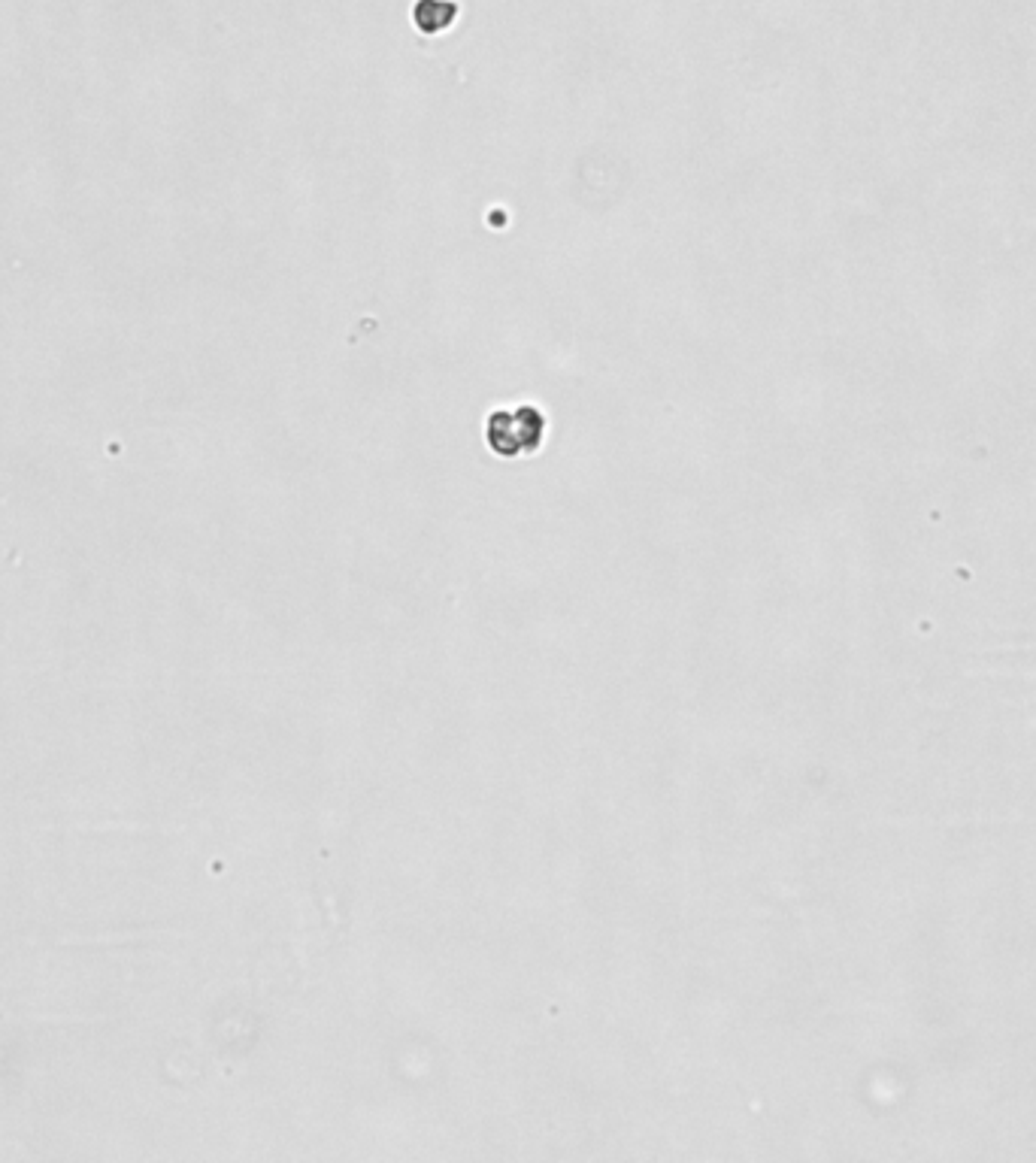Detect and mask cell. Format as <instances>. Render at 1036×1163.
Returning a JSON list of instances; mask_svg holds the SVG:
<instances>
[{
  "instance_id": "7a4b0ae2",
  "label": "cell",
  "mask_w": 1036,
  "mask_h": 1163,
  "mask_svg": "<svg viewBox=\"0 0 1036 1163\" xmlns=\"http://www.w3.org/2000/svg\"><path fill=\"white\" fill-rule=\"evenodd\" d=\"M458 16L455 0H419L416 4V28L422 34H437L446 31Z\"/></svg>"
},
{
  "instance_id": "6da1fadb",
  "label": "cell",
  "mask_w": 1036,
  "mask_h": 1163,
  "mask_svg": "<svg viewBox=\"0 0 1036 1163\" xmlns=\"http://www.w3.org/2000/svg\"><path fill=\"white\" fill-rule=\"evenodd\" d=\"M488 449L500 458L534 455L546 440V415L537 406L497 409L488 415Z\"/></svg>"
}]
</instances>
